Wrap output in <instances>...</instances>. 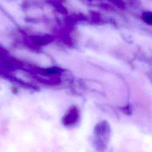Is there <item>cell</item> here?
Listing matches in <instances>:
<instances>
[{
	"label": "cell",
	"instance_id": "cell-1",
	"mask_svg": "<svg viewBox=\"0 0 152 152\" xmlns=\"http://www.w3.org/2000/svg\"><path fill=\"white\" fill-rule=\"evenodd\" d=\"M142 20L148 24H152V12H145L142 15Z\"/></svg>",
	"mask_w": 152,
	"mask_h": 152
}]
</instances>
